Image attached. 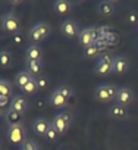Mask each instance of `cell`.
Instances as JSON below:
<instances>
[{
    "label": "cell",
    "instance_id": "1",
    "mask_svg": "<svg viewBox=\"0 0 138 150\" xmlns=\"http://www.w3.org/2000/svg\"><path fill=\"white\" fill-rule=\"evenodd\" d=\"M0 28H2L5 33L11 34V35L22 33L21 31V19L13 12H8L0 18Z\"/></svg>",
    "mask_w": 138,
    "mask_h": 150
},
{
    "label": "cell",
    "instance_id": "2",
    "mask_svg": "<svg viewBox=\"0 0 138 150\" xmlns=\"http://www.w3.org/2000/svg\"><path fill=\"white\" fill-rule=\"evenodd\" d=\"M116 93H118V87L112 84H100L94 88V99L101 103L113 102L116 99Z\"/></svg>",
    "mask_w": 138,
    "mask_h": 150
},
{
    "label": "cell",
    "instance_id": "3",
    "mask_svg": "<svg viewBox=\"0 0 138 150\" xmlns=\"http://www.w3.org/2000/svg\"><path fill=\"white\" fill-rule=\"evenodd\" d=\"M51 124H53L54 128L59 131V134L63 135V134L68 132L69 127H71V124H72V113L68 112V110H60V112H57V113L53 116Z\"/></svg>",
    "mask_w": 138,
    "mask_h": 150
},
{
    "label": "cell",
    "instance_id": "4",
    "mask_svg": "<svg viewBox=\"0 0 138 150\" xmlns=\"http://www.w3.org/2000/svg\"><path fill=\"white\" fill-rule=\"evenodd\" d=\"M50 35V25L46 24V22H37L34 24L31 28H30V33H28V38L31 43H40L43 40H46L47 37Z\"/></svg>",
    "mask_w": 138,
    "mask_h": 150
},
{
    "label": "cell",
    "instance_id": "5",
    "mask_svg": "<svg viewBox=\"0 0 138 150\" xmlns=\"http://www.w3.org/2000/svg\"><path fill=\"white\" fill-rule=\"evenodd\" d=\"M6 137L13 144H22L27 140V132H25L24 124L21 122V124H15V125H8Z\"/></svg>",
    "mask_w": 138,
    "mask_h": 150
},
{
    "label": "cell",
    "instance_id": "6",
    "mask_svg": "<svg viewBox=\"0 0 138 150\" xmlns=\"http://www.w3.org/2000/svg\"><path fill=\"white\" fill-rule=\"evenodd\" d=\"M97 30L96 27H85V28H81L80 33H78V41L81 43V46L85 49L88 46H91L96 40H97Z\"/></svg>",
    "mask_w": 138,
    "mask_h": 150
},
{
    "label": "cell",
    "instance_id": "7",
    "mask_svg": "<svg viewBox=\"0 0 138 150\" xmlns=\"http://www.w3.org/2000/svg\"><path fill=\"white\" fill-rule=\"evenodd\" d=\"M112 60L113 57L110 54H100L96 60V66H94V71L99 74V75H109L112 74Z\"/></svg>",
    "mask_w": 138,
    "mask_h": 150
},
{
    "label": "cell",
    "instance_id": "8",
    "mask_svg": "<svg viewBox=\"0 0 138 150\" xmlns=\"http://www.w3.org/2000/svg\"><path fill=\"white\" fill-rule=\"evenodd\" d=\"M135 99L134 91L129 87H118V93H116V99L115 102L123 105V106H129Z\"/></svg>",
    "mask_w": 138,
    "mask_h": 150
},
{
    "label": "cell",
    "instance_id": "9",
    "mask_svg": "<svg viewBox=\"0 0 138 150\" xmlns=\"http://www.w3.org/2000/svg\"><path fill=\"white\" fill-rule=\"evenodd\" d=\"M9 109H12V110H15V112H18L19 115L24 116L25 112H27V109H28V100H27L22 94H15V96H12V99H11Z\"/></svg>",
    "mask_w": 138,
    "mask_h": 150
},
{
    "label": "cell",
    "instance_id": "10",
    "mask_svg": "<svg viewBox=\"0 0 138 150\" xmlns=\"http://www.w3.org/2000/svg\"><path fill=\"white\" fill-rule=\"evenodd\" d=\"M60 30H62V33H63V35L65 37H69V38H72V37H78V33H80V27H78V24L74 21V19H71V18H66V19H63V22H62V25H60Z\"/></svg>",
    "mask_w": 138,
    "mask_h": 150
},
{
    "label": "cell",
    "instance_id": "11",
    "mask_svg": "<svg viewBox=\"0 0 138 150\" xmlns=\"http://www.w3.org/2000/svg\"><path fill=\"white\" fill-rule=\"evenodd\" d=\"M129 69V60L125 56H113L112 60V74H125Z\"/></svg>",
    "mask_w": 138,
    "mask_h": 150
},
{
    "label": "cell",
    "instance_id": "12",
    "mask_svg": "<svg viewBox=\"0 0 138 150\" xmlns=\"http://www.w3.org/2000/svg\"><path fill=\"white\" fill-rule=\"evenodd\" d=\"M109 113L115 119H125L128 116V106H123L118 102H113L109 106Z\"/></svg>",
    "mask_w": 138,
    "mask_h": 150
},
{
    "label": "cell",
    "instance_id": "13",
    "mask_svg": "<svg viewBox=\"0 0 138 150\" xmlns=\"http://www.w3.org/2000/svg\"><path fill=\"white\" fill-rule=\"evenodd\" d=\"M27 60H43V49L37 43H31L27 47Z\"/></svg>",
    "mask_w": 138,
    "mask_h": 150
},
{
    "label": "cell",
    "instance_id": "14",
    "mask_svg": "<svg viewBox=\"0 0 138 150\" xmlns=\"http://www.w3.org/2000/svg\"><path fill=\"white\" fill-rule=\"evenodd\" d=\"M49 125H50V121H47V119L43 118V116H38V118H35L34 122H32V129H34V132L38 134V135H46V131H47Z\"/></svg>",
    "mask_w": 138,
    "mask_h": 150
},
{
    "label": "cell",
    "instance_id": "15",
    "mask_svg": "<svg viewBox=\"0 0 138 150\" xmlns=\"http://www.w3.org/2000/svg\"><path fill=\"white\" fill-rule=\"evenodd\" d=\"M72 11V3L69 0H57L53 3V12L57 15H65Z\"/></svg>",
    "mask_w": 138,
    "mask_h": 150
},
{
    "label": "cell",
    "instance_id": "16",
    "mask_svg": "<svg viewBox=\"0 0 138 150\" xmlns=\"http://www.w3.org/2000/svg\"><path fill=\"white\" fill-rule=\"evenodd\" d=\"M34 77H32V75L27 71V69H24V71H21V72H18L16 74V77H15V84L18 86V88H24L31 80H32Z\"/></svg>",
    "mask_w": 138,
    "mask_h": 150
},
{
    "label": "cell",
    "instance_id": "17",
    "mask_svg": "<svg viewBox=\"0 0 138 150\" xmlns=\"http://www.w3.org/2000/svg\"><path fill=\"white\" fill-rule=\"evenodd\" d=\"M115 11H116L115 2H109V0H106V2H101V3L99 5V8H97V12H99L100 15H103V16H110V15L115 13Z\"/></svg>",
    "mask_w": 138,
    "mask_h": 150
},
{
    "label": "cell",
    "instance_id": "18",
    "mask_svg": "<svg viewBox=\"0 0 138 150\" xmlns=\"http://www.w3.org/2000/svg\"><path fill=\"white\" fill-rule=\"evenodd\" d=\"M50 103L53 105V106H56V108H65L66 106V103H68V99H65L56 88L51 91V94H50Z\"/></svg>",
    "mask_w": 138,
    "mask_h": 150
},
{
    "label": "cell",
    "instance_id": "19",
    "mask_svg": "<svg viewBox=\"0 0 138 150\" xmlns=\"http://www.w3.org/2000/svg\"><path fill=\"white\" fill-rule=\"evenodd\" d=\"M22 115H19L18 112H15V110H12V109H6V112H5V119H6V122H8V125H15V124H21L22 122Z\"/></svg>",
    "mask_w": 138,
    "mask_h": 150
},
{
    "label": "cell",
    "instance_id": "20",
    "mask_svg": "<svg viewBox=\"0 0 138 150\" xmlns=\"http://www.w3.org/2000/svg\"><path fill=\"white\" fill-rule=\"evenodd\" d=\"M27 71L32 75H40L43 71V60H27Z\"/></svg>",
    "mask_w": 138,
    "mask_h": 150
},
{
    "label": "cell",
    "instance_id": "21",
    "mask_svg": "<svg viewBox=\"0 0 138 150\" xmlns=\"http://www.w3.org/2000/svg\"><path fill=\"white\" fill-rule=\"evenodd\" d=\"M13 65V56L11 54V52L6 50H0V66L2 68H12Z\"/></svg>",
    "mask_w": 138,
    "mask_h": 150
},
{
    "label": "cell",
    "instance_id": "22",
    "mask_svg": "<svg viewBox=\"0 0 138 150\" xmlns=\"http://www.w3.org/2000/svg\"><path fill=\"white\" fill-rule=\"evenodd\" d=\"M13 93L12 90V84L5 80V78H0V96H6V97H11Z\"/></svg>",
    "mask_w": 138,
    "mask_h": 150
},
{
    "label": "cell",
    "instance_id": "23",
    "mask_svg": "<svg viewBox=\"0 0 138 150\" xmlns=\"http://www.w3.org/2000/svg\"><path fill=\"white\" fill-rule=\"evenodd\" d=\"M37 90H38V86H37V77H34V78H32V80H31V81H30V83H28L21 91L25 93V94H34Z\"/></svg>",
    "mask_w": 138,
    "mask_h": 150
},
{
    "label": "cell",
    "instance_id": "24",
    "mask_svg": "<svg viewBox=\"0 0 138 150\" xmlns=\"http://www.w3.org/2000/svg\"><path fill=\"white\" fill-rule=\"evenodd\" d=\"M47 140H57L59 137H60V134H59V131L54 128V125L51 124V121H50V125H49V128H47V131H46V135H44Z\"/></svg>",
    "mask_w": 138,
    "mask_h": 150
},
{
    "label": "cell",
    "instance_id": "25",
    "mask_svg": "<svg viewBox=\"0 0 138 150\" xmlns=\"http://www.w3.org/2000/svg\"><path fill=\"white\" fill-rule=\"evenodd\" d=\"M19 150H38V146L34 140L31 138H27L21 146H19Z\"/></svg>",
    "mask_w": 138,
    "mask_h": 150
},
{
    "label": "cell",
    "instance_id": "26",
    "mask_svg": "<svg viewBox=\"0 0 138 150\" xmlns=\"http://www.w3.org/2000/svg\"><path fill=\"white\" fill-rule=\"evenodd\" d=\"M106 44H107V47H112V46H116L118 44V41H119V37H118V34L115 33V31H112V33H109L107 35H106Z\"/></svg>",
    "mask_w": 138,
    "mask_h": 150
},
{
    "label": "cell",
    "instance_id": "27",
    "mask_svg": "<svg viewBox=\"0 0 138 150\" xmlns=\"http://www.w3.org/2000/svg\"><path fill=\"white\" fill-rule=\"evenodd\" d=\"M100 50L97 49V46L93 43L91 46H88V47H85V54L88 56V57H99L100 56Z\"/></svg>",
    "mask_w": 138,
    "mask_h": 150
},
{
    "label": "cell",
    "instance_id": "28",
    "mask_svg": "<svg viewBox=\"0 0 138 150\" xmlns=\"http://www.w3.org/2000/svg\"><path fill=\"white\" fill-rule=\"evenodd\" d=\"M65 99H69V97H71L72 94H74V90L71 88V87H69V86H60V87H57L56 88Z\"/></svg>",
    "mask_w": 138,
    "mask_h": 150
},
{
    "label": "cell",
    "instance_id": "29",
    "mask_svg": "<svg viewBox=\"0 0 138 150\" xmlns=\"http://www.w3.org/2000/svg\"><path fill=\"white\" fill-rule=\"evenodd\" d=\"M126 22L129 25H138V12L137 11H129L126 15Z\"/></svg>",
    "mask_w": 138,
    "mask_h": 150
},
{
    "label": "cell",
    "instance_id": "30",
    "mask_svg": "<svg viewBox=\"0 0 138 150\" xmlns=\"http://www.w3.org/2000/svg\"><path fill=\"white\" fill-rule=\"evenodd\" d=\"M96 30H97V35L103 37V38H106V35L109 33H112V28L109 25H99V27H96Z\"/></svg>",
    "mask_w": 138,
    "mask_h": 150
},
{
    "label": "cell",
    "instance_id": "31",
    "mask_svg": "<svg viewBox=\"0 0 138 150\" xmlns=\"http://www.w3.org/2000/svg\"><path fill=\"white\" fill-rule=\"evenodd\" d=\"M37 86H38V88H41V90L47 88V87H49V78L44 77V75H40V77H37Z\"/></svg>",
    "mask_w": 138,
    "mask_h": 150
},
{
    "label": "cell",
    "instance_id": "32",
    "mask_svg": "<svg viewBox=\"0 0 138 150\" xmlns=\"http://www.w3.org/2000/svg\"><path fill=\"white\" fill-rule=\"evenodd\" d=\"M24 40H25V37H24V34H22V33H18V34L11 35V41H12L13 44H22V43H24Z\"/></svg>",
    "mask_w": 138,
    "mask_h": 150
},
{
    "label": "cell",
    "instance_id": "33",
    "mask_svg": "<svg viewBox=\"0 0 138 150\" xmlns=\"http://www.w3.org/2000/svg\"><path fill=\"white\" fill-rule=\"evenodd\" d=\"M94 44L97 46V49H99L100 52H103V50H106V49H107V44H106V40H104L103 37H97V40L94 41Z\"/></svg>",
    "mask_w": 138,
    "mask_h": 150
},
{
    "label": "cell",
    "instance_id": "34",
    "mask_svg": "<svg viewBox=\"0 0 138 150\" xmlns=\"http://www.w3.org/2000/svg\"><path fill=\"white\" fill-rule=\"evenodd\" d=\"M11 105V97H6V96H0V108L2 109H8Z\"/></svg>",
    "mask_w": 138,
    "mask_h": 150
},
{
    "label": "cell",
    "instance_id": "35",
    "mask_svg": "<svg viewBox=\"0 0 138 150\" xmlns=\"http://www.w3.org/2000/svg\"><path fill=\"white\" fill-rule=\"evenodd\" d=\"M35 108H37V109H40V108H41V109H44V108H46L44 100H37V102H35Z\"/></svg>",
    "mask_w": 138,
    "mask_h": 150
},
{
    "label": "cell",
    "instance_id": "36",
    "mask_svg": "<svg viewBox=\"0 0 138 150\" xmlns=\"http://www.w3.org/2000/svg\"><path fill=\"white\" fill-rule=\"evenodd\" d=\"M5 112H6L5 109H2V108H0V116H5Z\"/></svg>",
    "mask_w": 138,
    "mask_h": 150
}]
</instances>
